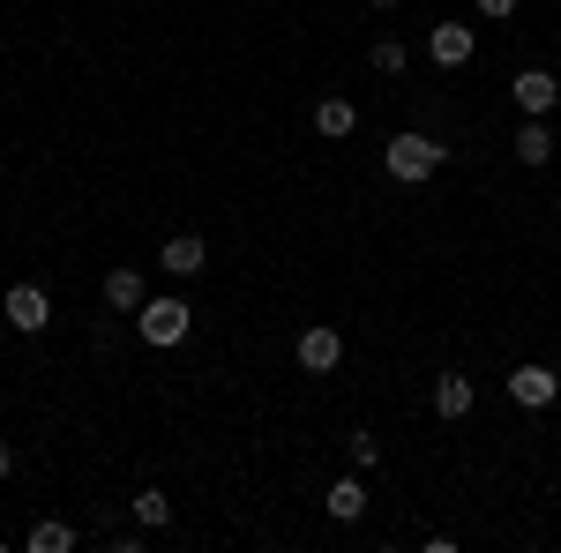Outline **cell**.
<instances>
[{"mask_svg":"<svg viewBox=\"0 0 561 553\" xmlns=\"http://www.w3.org/2000/svg\"><path fill=\"white\" fill-rule=\"evenodd\" d=\"M442 165H449V142H434V135H420V128L382 142V172L397 187H420V180H434Z\"/></svg>","mask_w":561,"mask_h":553,"instance_id":"cell-1","label":"cell"},{"mask_svg":"<svg viewBox=\"0 0 561 553\" xmlns=\"http://www.w3.org/2000/svg\"><path fill=\"white\" fill-rule=\"evenodd\" d=\"M135 330H142V344H158V352H173L180 337H187V330H195V314H187V299H142V307H135Z\"/></svg>","mask_w":561,"mask_h":553,"instance_id":"cell-2","label":"cell"},{"mask_svg":"<svg viewBox=\"0 0 561 553\" xmlns=\"http://www.w3.org/2000/svg\"><path fill=\"white\" fill-rule=\"evenodd\" d=\"M293 359H300L307 375H337V367H345V330H330V322H307L300 344H293Z\"/></svg>","mask_w":561,"mask_h":553,"instance_id":"cell-3","label":"cell"},{"mask_svg":"<svg viewBox=\"0 0 561 553\" xmlns=\"http://www.w3.org/2000/svg\"><path fill=\"white\" fill-rule=\"evenodd\" d=\"M0 314H8V330H23V337H38L45 322H53V299H45V285H8V299H0Z\"/></svg>","mask_w":561,"mask_h":553,"instance_id":"cell-4","label":"cell"},{"mask_svg":"<svg viewBox=\"0 0 561 553\" xmlns=\"http://www.w3.org/2000/svg\"><path fill=\"white\" fill-rule=\"evenodd\" d=\"M510 97L524 105V120H547L561 105V76L554 68H517V83H510Z\"/></svg>","mask_w":561,"mask_h":553,"instance_id":"cell-5","label":"cell"},{"mask_svg":"<svg viewBox=\"0 0 561 553\" xmlns=\"http://www.w3.org/2000/svg\"><path fill=\"white\" fill-rule=\"evenodd\" d=\"M472 53H479L472 23H434V31H427V60H434V68H472Z\"/></svg>","mask_w":561,"mask_h":553,"instance_id":"cell-6","label":"cell"},{"mask_svg":"<svg viewBox=\"0 0 561 553\" xmlns=\"http://www.w3.org/2000/svg\"><path fill=\"white\" fill-rule=\"evenodd\" d=\"M510 396H517L524 412H547V404L561 396V375L539 367V359H524V367H510Z\"/></svg>","mask_w":561,"mask_h":553,"instance_id":"cell-7","label":"cell"},{"mask_svg":"<svg viewBox=\"0 0 561 553\" xmlns=\"http://www.w3.org/2000/svg\"><path fill=\"white\" fill-rule=\"evenodd\" d=\"M158 269H165V277H203V269H210V247H203V232H173V240L158 247Z\"/></svg>","mask_w":561,"mask_h":553,"instance_id":"cell-8","label":"cell"},{"mask_svg":"<svg viewBox=\"0 0 561 553\" xmlns=\"http://www.w3.org/2000/svg\"><path fill=\"white\" fill-rule=\"evenodd\" d=\"M472 404H479V389L465 382V375H442V382H434V419H472Z\"/></svg>","mask_w":561,"mask_h":553,"instance_id":"cell-9","label":"cell"},{"mask_svg":"<svg viewBox=\"0 0 561 553\" xmlns=\"http://www.w3.org/2000/svg\"><path fill=\"white\" fill-rule=\"evenodd\" d=\"M322 509L337 516V523H359V516H367V471H352V479H337V486L322 494Z\"/></svg>","mask_w":561,"mask_h":553,"instance_id":"cell-10","label":"cell"},{"mask_svg":"<svg viewBox=\"0 0 561 553\" xmlns=\"http://www.w3.org/2000/svg\"><path fill=\"white\" fill-rule=\"evenodd\" d=\"M142 269H128V262H121V269H105V307H113V314H135V307H142Z\"/></svg>","mask_w":561,"mask_h":553,"instance_id":"cell-11","label":"cell"},{"mask_svg":"<svg viewBox=\"0 0 561 553\" xmlns=\"http://www.w3.org/2000/svg\"><path fill=\"white\" fill-rule=\"evenodd\" d=\"M352 128H359V105H352V97H322V105H314V135L337 142V135H352Z\"/></svg>","mask_w":561,"mask_h":553,"instance_id":"cell-12","label":"cell"},{"mask_svg":"<svg viewBox=\"0 0 561 553\" xmlns=\"http://www.w3.org/2000/svg\"><path fill=\"white\" fill-rule=\"evenodd\" d=\"M517 158L524 165H554V128H547V120H524L517 128Z\"/></svg>","mask_w":561,"mask_h":553,"instance_id":"cell-13","label":"cell"},{"mask_svg":"<svg viewBox=\"0 0 561 553\" xmlns=\"http://www.w3.org/2000/svg\"><path fill=\"white\" fill-rule=\"evenodd\" d=\"M23 553H76V531L45 516V523H31V531H23Z\"/></svg>","mask_w":561,"mask_h":553,"instance_id":"cell-14","label":"cell"},{"mask_svg":"<svg viewBox=\"0 0 561 553\" xmlns=\"http://www.w3.org/2000/svg\"><path fill=\"white\" fill-rule=\"evenodd\" d=\"M135 523H142V531H165V523H173V502H165L158 486H142V494H135Z\"/></svg>","mask_w":561,"mask_h":553,"instance_id":"cell-15","label":"cell"},{"mask_svg":"<svg viewBox=\"0 0 561 553\" xmlns=\"http://www.w3.org/2000/svg\"><path fill=\"white\" fill-rule=\"evenodd\" d=\"M367 60H375V76H404V68H412V45H404V38H375Z\"/></svg>","mask_w":561,"mask_h":553,"instance_id":"cell-16","label":"cell"},{"mask_svg":"<svg viewBox=\"0 0 561 553\" xmlns=\"http://www.w3.org/2000/svg\"><path fill=\"white\" fill-rule=\"evenodd\" d=\"M345 457H352V471H382V441L359 426V434H345Z\"/></svg>","mask_w":561,"mask_h":553,"instance_id":"cell-17","label":"cell"},{"mask_svg":"<svg viewBox=\"0 0 561 553\" xmlns=\"http://www.w3.org/2000/svg\"><path fill=\"white\" fill-rule=\"evenodd\" d=\"M479 15H486V23H510V15H517V0H472Z\"/></svg>","mask_w":561,"mask_h":553,"instance_id":"cell-18","label":"cell"},{"mask_svg":"<svg viewBox=\"0 0 561 553\" xmlns=\"http://www.w3.org/2000/svg\"><path fill=\"white\" fill-rule=\"evenodd\" d=\"M8 471H15V449H8V441H0V479H8Z\"/></svg>","mask_w":561,"mask_h":553,"instance_id":"cell-19","label":"cell"},{"mask_svg":"<svg viewBox=\"0 0 561 553\" xmlns=\"http://www.w3.org/2000/svg\"><path fill=\"white\" fill-rule=\"evenodd\" d=\"M0 352H8V314H0Z\"/></svg>","mask_w":561,"mask_h":553,"instance_id":"cell-20","label":"cell"},{"mask_svg":"<svg viewBox=\"0 0 561 553\" xmlns=\"http://www.w3.org/2000/svg\"><path fill=\"white\" fill-rule=\"evenodd\" d=\"M375 8H404V0H375Z\"/></svg>","mask_w":561,"mask_h":553,"instance_id":"cell-21","label":"cell"}]
</instances>
